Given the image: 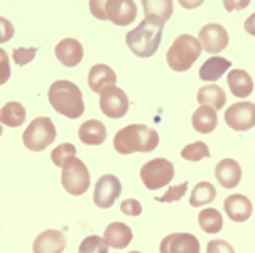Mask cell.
<instances>
[{
  "mask_svg": "<svg viewBox=\"0 0 255 253\" xmlns=\"http://www.w3.org/2000/svg\"><path fill=\"white\" fill-rule=\"evenodd\" d=\"M159 145V134L154 128L133 123L124 127L115 134L114 147L122 156H128L133 152H152Z\"/></svg>",
  "mask_w": 255,
  "mask_h": 253,
  "instance_id": "cell-1",
  "label": "cell"
},
{
  "mask_svg": "<svg viewBox=\"0 0 255 253\" xmlns=\"http://www.w3.org/2000/svg\"><path fill=\"white\" fill-rule=\"evenodd\" d=\"M162 29L164 24L161 20L145 17L133 31L127 34L125 42L137 58H150L159 49L162 39Z\"/></svg>",
  "mask_w": 255,
  "mask_h": 253,
  "instance_id": "cell-2",
  "label": "cell"
},
{
  "mask_svg": "<svg viewBox=\"0 0 255 253\" xmlns=\"http://www.w3.org/2000/svg\"><path fill=\"white\" fill-rule=\"evenodd\" d=\"M47 98H49L51 106L59 115H64V117L71 120L80 118L85 113V103H83L81 89L75 83H71V81L66 80L54 81L49 86Z\"/></svg>",
  "mask_w": 255,
  "mask_h": 253,
  "instance_id": "cell-3",
  "label": "cell"
},
{
  "mask_svg": "<svg viewBox=\"0 0 255 253\" xmlns=\"http://www.w3.org/2000/svg\"><path fill=\"white\" fill-rule=\"evenodd\" d=\"M201 44L191 34H181L167 49V64L172 71H188L201 54Z\"/></svg>",
  "mask_w": 255,
  "mask_h": 253,
  "instance_id": "cell-4",
  "label": "cell"
},
{
  "mask_svg": "<svg viewBox=\"0 0 255 253\" xmlns=\"http://www.w3.org/2000/svg\"><path fill=\"white\" fill-rule=\"evenodd\" d=\"M90 10L100 20H110L115 25H128L133 22L137 15V7L132 0H92Z\"/></svg>",
  "mask_w": 255,
  "mask_h": 253,
  "instance_id": "cell-5",
  "label": "cell"
},
{
  "mask_svg": "<svg viewBox=\"0 0 255 253\" xmlns=\"http://www.w3.org/2000/svg\"><path fill=\"white\" fill-rule=\"evenodd\" d=\"M54 139H56V127L53 120L47 117L34 118L31 125H27L22 135V142L25 145V149H29L31 152H42L54 142Z\"/></svg>",
  "mask_w": 255,
  "mask_h": 253,
  "instance_id": "cell-6",
  "label": "cell"
},
{
  "mask_svg": "<svg viewBox=\"0 0 255 253\" xmlns=\"http://www.w3.org/2000/svg\"><path fill=\"white\" fill-rule=\"evenodd\" d=\"M140 179L149 191L161 189L174 179V164L162 157L152 159L142 166Z\"/></svg>",
  "mask_w": 255,
  "mask_h": 253,
  "instance_id": "cell-7",
  "label": "cell"
},
{
  "mask_svg": "<svg viewBox=\"0 0 255 253\" xmlns=\"http://www.w3.org/2000/svg\"><path fill=\"white\" fill-rule=\"evenodd\" d=\"M61 184L64 189H66V192H70L71 196L85 194L90 187V170L85 166V162L76 157L68 162L63 167Z\"/></svg>",
  "mask_w": 255,
  "mask_h": 253,
  "instance_id": "cell-8",
  "label": "cell"
},
{
  "mask_svg": "<svg viewBox=\"0 0 255 253\" xmlns=\"http://www.w3.org/2000/svg\"><path fill=\"white\" fill-rule=\"evenodd\" d=\"M225 122L232 130L247 132L255 127V103L239 101L228 106L225 111Z\"/></svg>",
  "mask_w": 255,
  "mask_h": 253,
  "instance_id": "cell-9",
  "label": "cell"
},
{
  "mask_svg": "<svg viewBox=\"0 0 255 253\" xmlns=\"http://www.w3.org/2000/svg\"><path fill=\"white\" fill-rule=\"evenodd\" d=\"M120 192H122L120 179H117L114 174H105L95 184L93 203L102 209H109L114 206L117 198L120 196Z\"/></svg>",
  "mask_w": 255,
  "mask_h": 253,
  "instance_id": "cell-10",
  "label": "cell"
},
{
  "mask_svg": "<svg viewBox=\"0 0 255 253\" xmlns=\"http://www.w3.org/2000/svg\"><path fill=\"white\" fill-rule=\"evenodd\" d=\"M100 110L109 118H122L128 110V96L124 89L110 86L100 95Z\"/></svg>",
  "mask_w": 255,
  "mask_h": 253,
  "instance_id": "cell-11",
  "label": "cell"
},
{
  "mask_svg": "<svg viewBox=\"0 0 255 253\" xmlns=\"http://www.w3.org/2000/svg\"><path fill=\"white\" fill-rule=\"evenodd\" d=\"M198 41H200L201 48L205 49L206 53L218 54V53H222L223 49H227L228 42H230V37H228V32L225 31L223 25L211 22L201 27Z\"/></svg>",
  "mask_w": 255,
  "mask_h": 253,
  "instance_id": "cell-12",
  "label": "cell"
},
{
  "mask_svg": "<svg viewBox=\"0 0 255 253\" xmlns=\"http://www.w3.org/2000/svg\"><path fill=\"white\" fill-rule=\"evenodd\" d=\"M161 253H200V242L191 233H171L159 245Z\"/></svg>",
  "mask_w": 255,
  "mask_h": 253,
  "instance_id": "cell-13",
  "label": "cell"
},
{
  "mask_svg": "<svg viewBox=\"0 0 255 253\" xmlns=\"http://www.w3.org/2000/svg\"><path fill=\"white\" fill-rule=\"evenodd\" d=\"M66 248V237L59 230H46L34 240V253H63Z\"/></svg>",
  "mask_w": 255,
  "mask_h": 253,
  "instance_id": "cell-14",
  "label": "cell"
},
{
  "mask_svg": "<svg viewBox=\"0 0 255 253\" xmlns=\"http://www.w3.org/2000/svg\"><path fill=\"white\" fill-rule=\"evenodd\" d=\"M225 213L228 214L232 221L235 223H244L252 216V201L244 194H232L223 201Z\"/></svg>",
  "mask_w": 255,
  "mask_h": 253,
  "instance_id": "cell-15",
  "label": "cell"
},
{
  "mask_svg": "<svg viewBox=\"0 0 255 253\" xmlns=\"http://www.w3.org/2000/svg\"><path fill=\"white\" fill-rule=\"evenodd\" d=\"M54 54L64 66L75 68L83 59V46H81L80 41L73 39V37H66V39L59 41V44H56Z\"/></svg>",
  "mask_w": 255,
  "mask_h": 253,
  "instance_id": "cell-16",
  "label": "cell"
},
{
  "mask_svg": "<svg viewBox=\"0 0 255 253\" xmlns=\"http://www.w3.org/2000/svg\"><path fill=\"white\" fill-rule=\"evenodd\" d=\"M117 83V75L107 64H95L88 73V86L93 93L105 91L107 88L115 86Z\"/></svg>",
  "mask_w": 255,
  "mask_h": 253,
  "instance_id": "cell-17",
  "label": "cell"
},
{
  "mask_svg": "<svg viewBox=\"0 0 255 253\" xmlns=\"http://www.w3.org/2000/svg\"><path fill=\"white\" fill-rule=\"evenodd\" d=\"M215 175H217L218 182L227 189H233L242 181V167L233 159H223L215 167Z\"/></svg>",
  "mask_w": 255,
  "mask_h": 253,
  "instance_id": "cell-18",
  "label": "cell"
},
{
  "mask_svg": "<svg viewBox=\"0 0 255 253\" xmlns=\"http://www.w3.org/2000/svg\"><path fill=\"white\" fill-rule=\"evenodd\" d=\"M105 238L107 243L115 248V250H122V248L128 247L133 238L132 235V230L130 226H127L125 223H120V221H115V223H110L109 226L105 228Z\"/></svg>",
  "mask_w": 255,
  "mask_h": 253,
  "instance_id": "cell-19",
  "label": "cell"
},
{
  "mask_svg": "<svg viewBox=\"0 0 255 253\" xmlns=\"http://www.w3.org/2000/svg\"><path fill=\"white\" fill-rule=\"evenodd\" d=\"M228 88L232 95L237 98H249L254 93V81L250 75L244 70H233L227 76Z\"/></svg>",
  "mask_w": 255,
  "mask_h": 253,
  "instance_id": "cell-20",
  "label": "cell"
},
{
  "mask_svg": "<svg viewBox=\"0 0 255 253\" xmlns=\"http://www.w3.org/2000/svg\"><path fill=\"white\" fill-rule=\"evenodd\" d=\"M78 137L86 145H102L107 139V127L100 120H86L83 125H80Z\"/></svg>",
  "mask_w": 255,
  "mask_h": 253,
  "instance_id": "cell-21",
  "label": "cell"
},
{
  "mask_svg": "<svg viewBox=\"0 0 255 253\" xmlns=\"http://www.w3.org/2000/svg\"><path fill=\"white\" fill-rule=\"evenodd\" d=\"M191 122L196 132H200V134H211L218 125L217 110H213L211 106H200L193 113Z\"/></svg>",
  "mask_w": 255,
  "mask_h": 253,
  "instance_id": "cell-22",
  "label": "cell"
},
{
  "mask_svg": "<svg viewBox=\"0 0 255 253\" xmlns=\"http://www.w3.org/2000/svg\"><path fill=\"white\" fill-rule=\"evenodd\" d=\"M198 103L200 106H211L213 110H222L227 103V95L218 84H206L198 91Z\"/></svg>",
  "mask_w": 255,
  "mask_h": 253,
  "instance_id": "cell-23",
  "label": "cell"
},
{
  "mask_svg": "<svg viewBox=\"0 0 255 253\" xmlns=\"http://www.w3.org/2000/svg\"><path fill=\"white\" fill-rule=\"evenodd\" d=\"M230 66L232 63L228 59L215 56V58H210L208 61L203 63V66L200 68V78L203 81H218L230 70Z\"/></svg>",
  "mask_w": 255,
  "mask_h": 253,
  "instance_id": "cell-24",
  "label": "cell"
},
{
  "mask_svg": "<svg viewBox=\"0 0 255 253\" xmlns=\"http://www.w3.org/2000/svg\"><path fill=\"white\" fill-rule=\"evenodd\" d=\"M0 122L7 127H20L25 122V108L19 101H7L0 110Z\"/></svg>",
  "mask_w": 255,
  "mask_h": 253,
  "instance_id": "cell-25",
  "label": "cell"
},
{
  "mask_svg": "<svg viewBox=\"0 0 255 253\" xmlns=\"http://www.w3.org/2000/svg\"><path fill=\"white\" fill-rule=\"evenodd\" d=\"M198 225L200 228L208 235L220 233L223 228V218L222 213L215 208H205L198 214Z\"/></svg>",
  "mask_w": 255,
  "mask_h": 253,
  "instance_id": "cell-26",
  "label": "cell"
},
{
  "mask_svg": "<svg viewBox=\"0 0 255 253\" xmlns=\"http://www.w3.org/2000/svg\"><path fill=\"white\" fill-rule=\"evenodd\" d=\"M217 198V189L211 182H198L194 186V189L191 192V198H189V204L193 208H201L205 204H210L211 201Z\"/></svg>",
  "mask_w": 255,
  "mask_h": 253,
  "instance_id": "cell-27",
  "label": "cell"
},
{
  "mask_svg": "<svg viewBox=\"0 0 255 253\" xmlns=\"http://www.w3.org/2000/svg\"><path fill=\"white\" fill-rule=\"evenodd\" d=\"M142 5H144L145 17L157 19V20H161L162 24H166L167 20L171 19V14H172L171 0H164V2H150V0L147 2V0H144Z\"/></svg>",
  "mask_w": 255,
  "mask_h": 253,
  "instance_id": "cell-28",
  "label": "cell"
},
{
  "mask_svg": "<svg viewBox=\"0 0 255 253\" xmlns=\"http://www.w3.org/2000/svg\"><path fill=\"white\" fill-rule=\"evenodd\" d=\"M109 243L103 237H98V235H90L86 237L83 242L78 247V252L80 253H109Z\"/></svg>",
  "mask_w": 255,
  "mask_h": 253,
  "instance_id": "cell-29",
  "label": "cell"
},
{
  "mask_svg": "<svg viewBox=\"0 0 255 253\" xmlns=\"http://www.w3.org/2000/svg\"><path fill=\"white\" fill-rule=\"evenodd\" d=\"M75 157H76V147L73 144H61L51 152V161H53V164L61 167V169Z\"/></svg>",
  "mask_w": 255,
  "mask_h": 253,
  "instance_id": "cell-30",
  "label": "cell"
},
{
  "mask_svg": "<svg viewBox=\"0 0 255 253\" xmlns=\"http://www.w3.org/2000/svg\"><path fill=\"white\" fill-rule=\"evenodd\" d=\"M211 156L208 145L205 142H193L181 151V157L186 159V161H191V162H198L201 159H208Z\"/></svg>",
  "mask_w": 255,
  "mask_h": 253,
  "instance_id": "cell-31",
  "label": "cell"
},
{
  "mask_svg": "<svg viewBox=\"0 0 255 253\" xmlns=\"http://www.w3.org/2000/svg\"><path fill=\"white\" fill-rule=\"evenodd\" d=\"M37 54V48H15L14 53H12V58H14V63L17 66H25L36 58Z\"/></svg>",
  "mask_w": 255,
  "mask_h": 253,
  "instance_id": "cell-32",
  "label": "cell"
},
{
  "mask_svg": "<svg viewBox=\"0 0 255 253\" xmlns=\"http://www.w3.org/2000/svg\"><path fill=\"white\" fill-rule=\"evenodd\" d=\"M186 191H188V181L179 184V186L169 187L166 194L161 196V198H155V201H159V203H174V201H179L183 198L186 194Z\"/></svg>",
  "mask_w": 255,
  "mask_h": 253,
  "instance_id": "cell-33",
  "label": "cell"
},
{
  "mask_svg": "<svg viewBox=\"0 0 255 253\" xmlns=\"http://www.w3.org/2000/svg\"><path fill=\"white\" fill-rule=\"evenodd\" d=\"M10 80V63H8V54L0 48V86L5 84Z\"/></svg>",
  "mask_w": 255,
  "mask_h": 253,
  "instance_id": "cell-34",
  "label": "cell"
},
{
  "mask_svg": "<svg viewBox=\"0 0 255 253\" xmlns=\"http://www.w3.org/2000/svg\"><path fill=\"white\" fill-rule=\"evenodd\" d=\"M206 253H235V250L225 240H211L206 247Z\"/></svg>",
  "mask_w": 255,
  "mask_h": 253,
  "instance_id": "cell-35",
  "label": "cell"
},
{
  "mask_svg": "<svg viewBox=\"0 0 255 253\" xmlns=\"http://www.w3.org/2000/svg\"><path fill=\"white\" fill-rule=\"evenodd\" d=\"M120 209H122V213L127 214V216H140V214H142V204L137 199H125V201H122Z\"/></svg>",
  "mask_w": 255,
  "mask_h": 253,
  "instance_id": "cell-36",
  "label": "cell"
},
{
  "mask_svg": "<svg viewBox=\"0 0 255 253\" xmlns=\"http://www.w3.org/2000/svg\"><path fill=\"white\" fill-rule=\"evenodd\" d=\"M14 25L10 20H7L5 17H0V44L8 42L14 37Z\"/></svg>",
  "mask_w": 255,
  "mask_h": 253,
  "instance_id": "cell-37",
  "label": "cell"
},
{
  "mask_svg": "<svg viewBox=\"0 0 255 253\" xmlns=\"http://www.w3.org/2000/svg\"><path fill=\"white\" fill-rule=\"evenodd\" d=\"M244 29L247 31L250 36H255V12L252 15L249 17L247 20H245V24H244Z\"/></svg>",
  "mask_w": 255,
  "mask_h": 253,
  "instance_id": "cell-38",
  "label": "cell"
},
{
  "mask_svg": "<svg viewBox=\"0 0 255 253\" xmlns=\"http://www.w3.org/2000/svg\"><path fill=\"white\" fill-rule=\"evenodd\" d=\"M225 3V8H227V10H233V8H245L249 5V0H245V2H223Z\"/></svg>",
  "mask_w": 255,
  "mask_h": 253,
  "instance_id": "cell-39",
  "label": "cell"
},
{
  "mask_svg": "<svg viewBox=\"0 0 255 253\" xmlns=\"http://www.w3.org/2000/svg\"><path fill=\"white\" fill-rule=\"evenodd\" d=\"M2 130H3V125H2V122H0V137H2Z\"/></svg>",
  "mask_w": 255,
  "mask_h": 253,
  "instance_id": "cell-40",
  "label": "cell"
},
{
  "mask_svg": "<svg viewBox=\"0 0 255 253\" xmlns=\"http://www.w3.org/2000/svg\"><path fill=\"white\" fill-rule=\"evenodd\" d=\"M128 253H140V252H128Z\"/></svg>",
  "mask_w": 255,
  "mask_h": 253,
  "instance_id": "cell-41",
  "label": "cell"
}]
</instances>
